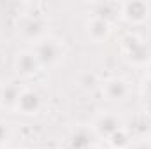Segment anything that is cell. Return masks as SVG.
I'll return each mask as SVG.
<instances>
[{
    "mask_svg": "<svg viewBox=\"0 0 151 149\" xmlns=\"http://www.w3.org/2000/svg\"><path fill=\"white\" fill-rule=\"evenodd\" d=\"M18 109H21L23 112L30 114V112L37 111L39 109V95L34 91H25V93H19V98H18Z\"/></svg>",
    "mask_w": 151,
    "mask_h": 149,
    "instance_id": "1",
    "label": "cell"
},
{
    "mask_svg": "<svg viewBox=\"0 0 151 149\" xmlns=\"http://www.w3.org/2000/svg\"><path fill=\"white\" fill-rule=\"evenodd\" d=\"M37 60L39 62H53L56 56H58V46L55 44V42H44L40 47H39V51H37Z\"/></svg>",
    "mask_w": 151,
    "mask_h": 149,
    "instance_id": "2",
    "label": "cell"
},
{
    "mask_svg": "<svg viewBox=\"0 0 151 149\" xmlns=\"http://www.w3.org/2000/svg\"><path fill=\"white\" fill-rule=\"evenodd\" d=\"M37 63H39V60L35 54H32V53L21 54L18 58V70L23 72V74H32V72H35Z\"/></svg>",
    "mask_w": 151,
    "mask_h": 149,
    "instance_id": "3",
    "label": "cell"
},
{
    "mask_svg": "<svg viewBox=\"0 0 151 149\" xmlns=\"http://www.w3.org/2000/svg\"><path fill=\"white\" fill-rule=\"evenodd\" d=\"M99 130L104 135H114L116 132H119V123L114 119L113 116H104L99 123Z\"/></svg>",
    "mask_w": 151,
    "mask_h": 149,
    "instance_id": "4",
    "label": "cell"
},
{
    "mask_svg": "<svg viewBox=\"0 0 151 149\" xmlns=\"http://www.w3.org/2000/svg\"><path fill=\"white\" fill-rule=\"evenodd\" d=\"M146 12H148V9L144 7V4H128L127 5V11H125L127 18L128 19H134V21L142 19L146 16Z\"/></svg>",
    "mask_w": 151,
    "mask_h": 149,
    "instance_id": "5",
    "label": "cell"
},
{
    "mask_svg": "<svg viewBox=\"0 0 151 149\" xmlns=\"http://www.w3.org/2000/svg\"><path fill=\"white\" fill-rule=\"evenodd\" d=\"M107 95L111 98H123L127 95V86L123 81H113L107 84Z\"/></svg>",
    "mask_w": 151,
    "mask_h": 149,
    "instance_id": "6",
    "label": "cell"
},
{
    "mask_svg": "<svg viewBox=\"0 0 151 149\" xmlns=\"http://www.w3.org/2000/svg\"><path fill=\"white\" fill-rule=\"evenodd\" d=\"M72 146H74V149H88L90 148V137H88V133L86 132H77L74 135Z\"/></svg>",
    "mask_w": 151,
    "mask_h": 149,
    "instance_id": "7",
    "label": "cell"
},
{
    "mask_svg": "<svg viewBox=\"0 0 151 149\" xmlns=\"http://www.w3.org/2000/svg\"><path fill=\"white\" fill-rule=\"evenodd\" d=\"M107 30H109V28H107V23H106L104 19H97V21L91 23V30H90V32H91L93 37H97V32L100 34V37H104V35L107 34Z\"/></svg>",
    "mask_w": 151,
    "mask_h": 149,
    "instance_id": "8",
    "label": "cell"
},
{
    "mask_svg": "<svg viewBox=\"0 0 151 149\" xmlns=\"http://www.w3.org/2000/svg\"><path fill=\"white\" fill-rule=\"evenodd\" d=\"M4 139H5V128H4V126L0 125V142H2Z\"/></svg>",
    "mask_w": 151,
    "mask_h": 149,
    "instance_id": "9",
    "label": "cell"
},
{
    "mask_svg": "<svg viewBox=\"0 0 151 149\" xmlns=\"http://www.w3.org/2000/svg\"><path fill=\"white\" fill-rule=\"evenodd\" d=\"M135 149H150V148H146V146L142 144V146H137V148H135Z\"/></svg>",
    "mask_w": 151,
    "mask_h": 149,
    "instance_id": "10",
    "label": "cell"
},
{
    "mask_svg": "<svg viewBox=\"0 0 151 149\" xmlns=\"http://www.w3.org/2000/svg\"><path fill=\"white\" fill-rule=\"evenodd\" d=\"M88 149H93V148H88Z\"/></svg>",
    "mask_w": 151,
    "mask_h": 149,
    "instance_id": "11",
    "label": "cell"
}]
</instances>
